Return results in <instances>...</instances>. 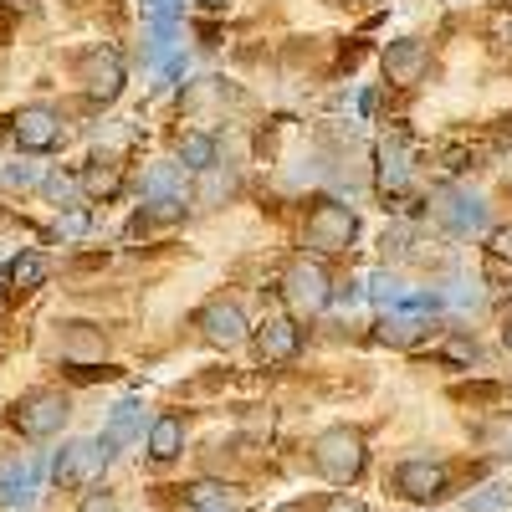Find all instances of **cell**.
Wrapping results in <instances>:
<instances>
[{
    "label": "cell",
    "instance_id": "6da1fadb",
    "mask_svg": "<svg viewBox=\"0 0 512 512\" xmlns=\"http://www.w3.org/2000/svg\"><path fill=\"white\" fill-rule=\"evenodd\" d=\"M364 461H369L364 436H359V431H349V425H333V431H323V436L313 441V466H318V472H323L328 482H338V487L359 482Z\"/></svg>",
    "mask_w": 512,
    "mask_h": 512
},
{
    "label": "cell",
    "instance_id": "7a4b0ae2",
    "mask_svg": "<svg viewBox=\"0 0 512 512\" xmlns=\"http://www.w3.org/2000/svg\"><path fill=\"white\" fill-rule=\"evenodd\" d=\"M328 272L318 262H292L287 277H282V303L292 308V318H313L328 308Z\"/></svg>",
    "mask_w": 512,
    "mask_h": 512
},
{
    "label": "cell",
    "instance_id": "3957f363",
    "mask_svg": "<svg viewBox=\"0 0 512 512\" xmlns=\"http://www.w3.org/2000/svg\"><path fill=\"white\" fill-rule=\"evenodd\" d=\"M359 221H354V210L349 205H338V200H318L313 205V216H308V246L333 256V251H344L354 241Z\"/></svg>",
    "mask_w": 512,
    "mask_h": 512
},
{
    "label": "cell",
    "instance_id": "277c9868",
    "mask_svg": "<svg viewBox=\"0 0 512 512\" xmlns=\"http://www.w3.org/2000/svg\"><path fill=\"white\" fill-rule=\"evenodd\" d=\"M67 415H72L67 395H57V390H41V395L21 400L11 420H16V431H21V436H31V441H47V436H57L62 425H67Z\"/></svg>",
    "mask_w": 512,
    "mask_h": 512
},
{
    "label": "cell",
    "instance_id": "5b68a950",
    "mask_svg": "<svg viewBox=\"0 0 512 512\" xmlns=\"http://www.w3.org/2000/svg\"><path fill=\"white\" fill-rule=\"evenodd\" d=\"M395 492L410 502H441L451 492V477L441 461H400L395 466Z\"/></svg>",
    "mask_w": 512,
    "mask_h": 512
},
{
    "label": "cell",
    "instance_id": "8992f818",
    "mask_svg": "<svg viewBox=\"0 0 512 512\" xmlns=\"http://www.w3.org/2000/svg\"><path fill=\"white\" fill-rule=\"evenodd\" d=\"M11 139H16L21 149H31V154H47V149H57V139H62V118H57L52 108L31 103V108H21V113L11 118Z\"/></svg>",
    "mask_w": 512,
    "mask_h": 512
},
{
    "label": "cell",
    "instance_id": "52a82bcc",
    "mask_svg": "<svg viewBox=\"0 0 512 512\" xmlns=\"http://www.w3.org/2000/svg\"><path fill=\"white\" fill-rule=\"evenodd\" d=\"M200 328H205V338L216 349H236L246 338V313L236 303H226V297H216L210 308H200Z\"/></svg>",
    "mask_w": 512,
    "mask_h": 512
},
{
    "label": "cell",
    "instance_id": "ba28073f",
    "mask_svg": "<svg viewBox=\"0 0 512 512\" xmlns=\"http://www.w3.org/2000/svg\"><path fill=\"white\" fill-rule=\"evenodd\" d=\"M297 349H303V333H297L292 318H267L256 328V354H262V364H287V359H297Z\"/></svg>",
    "mask_w": 512,
    "mask_h": 512
},
{
    "label": "cell",
    "instance_id": "9c48e42d",
    "mask_svg": "<svg viewBox=\"0 0 512 512\" xmlns=\"http://www.w3.org/2000/svg\"><path fill=\"white\" fill-rule=\"evenodd\" d=\"M103 461H108V451H98V441H77V446H67V451L57 456L52 477H57L62 487H82V482H88Z\"/></svg>",
    "mask_w": 512,
    "mask_h": 512
},
{
    "label": "cell",
    "instance_id": "30bf717a",
    "mask_svg": "<svg viewBox=\"0 0 512 512\" xmlns=\"http://www.w3.org/2000/svg\"><path fill=\"white\" fill-rule=\"evenodd\" d=\"M82 82H88V98L93 103H113L123 93V67L113 52H93L88 67H82Z\"/></svg>",
    "mask_w": 512,
    "mask_h": 512
},
{
    "label": "cell",
    "instance_id": "8fae6325",
    "mask_svg": "<svg viewBox=\"0 0 512 512\" xmlns=\"http://www.w3.org/2000/svg\"><path fill=\"white\" fill-rule=\"evenodd\" d=\"M425 62H431V57H425L420 41H390V47H384V72H390V82H400V88L420 82Z\"/></svg>",
    "mask_w": 512,
    "mask_h": 512
},
{
    "label": "cell",
    "instance_id": "7c38bea8",
    "mask_svg": "<svg viewBox=\"0 0 512 512\" xmlns=\"http://www.w3.org/2000/svg\"><path fill=\"white\" fill-rule=\"evenodd\" d=\"M185 451V420L180 415H159L154 431H149V456L154 461H175Z\"/></svg>",
    "mask_w": 512,
    "mask_h": 512
},
{
    "label": "cell",
    "instance_id": "4fadbf2b",
    "mask_svg": "<svg viewBox=\"0 0 512 512\" xmlns=\"http://www.w3.org/2000/svg\"><path fill=\"white\" fill-rule=\"evenodd\" d=\"M82 195H93V200H113L118 195V185H123V175H118V164L113 159H93L88 169H82Z\"/></svg>",
    "mask_w": 512,
    "mask_h": 512
},
{
    "label": "cell",
    "instance_id": "5bb4252c",
    "mask_svg": "<svg viewBox=\"0 0 512 512\" xmlns=\"http://www.w3.org/2000/svg\"><path fill=\"white\" fill-rule=\"evenodd\" d=\"M180 169H200V175H205V169H216V139H210V134H185L180 139Z\"/></svg>",
    "mask_w": 512,
    "mask_h": 512
},
{
    "label": "cell",
    "instance_id": "9a60e30c",
    "mask_svg": "<svg viewBox=\"0 0 512 512\" xmlns=\"http://www.w3.org/2000/svg\"><path fill=\"white\" fill-rule=\"evenodd\" d=\"M36 477H41V466H21V472H11L6 482H0V502H6V507H26Z\"/></svg>",
    "mask_w": 512,
    "mask_h": 512
},
{
    "label": "cell",
    "instance_id": "2e32d148",
    "mask_svg": "<svg viewBox=\"0 0 512 512\" xmlns=\"http://www.w3.org/2000/svg\"><path fill=\"white\" fill-rule=\"evenodd\" d=\"M41 282H47V256H36V251L16 256V262H11V287L31 292V287H41Z\"/></svg>",
    "mask_w": 512,
    "mask_h": 512
},
{
    "label": "cell",
    "instance_id": "e0dca14e",
    "mask_svg": "<svg viewBox=\"0 0 512 512\" xmlns=\"http://www.w3.org/2000/svg\"><path fill=\"white\" fill-rule=\"evenodd\" d=\"M441 221H446L451 231H461V236H466L472 226H482V205H477V200H466V195H461V200H446Z\"/></svg>",
    "mask_w": 512,
    "mask_h": 512
},
{
    "label": "cell",
    "instance_id": "ac0fdd59",
    "mask_svg": "<svg viewBox=\"0 0 512 512\" xmlns=\"http://www.w3.org/2000/svg\"><path fill=\"white\" fill-rule=\"evenodd\" d=\"M185 497H190V507H195V512H205V507H226V497H231V492H226L221 482H195Z\"/></svg>",
    "mask_w": 512,
    "mask_h": 512
},
{
    "label": "cell",
    "instance_id": "d6986e66",
    "mask_svg": "<svg viewBox=\"0 0 512 512\" xmlns=\"http://www.w3.org/2000/svg\"><path fill=\"white\" fill-rule=\"evenodd\" d=\"M323 512H369L359 497H349V492H333L328 502H323Z\"/></svg>",
    "mask_w": 512,
    "mask_h": 512
},
{
    "label": "cell",
    "instance_id": "ffe728a7",
    "mask_svg": "<svg viewBox=\"0 0 512 512\" xmlns=\"http://www.w3.org/2000/svg\"><path fill=\"white\" fill-rule=\"evenodd\" d=\"M72 190H77V180H72V175H52V180H47V195H52V200H67Z\"/></svg>",
    "mask_w": 512,
    "mask_h": 512
},
{
    "label": "cell",
    "instance_id": "44dd1931",
    "mask_svg": "<svg viewBox=\"0 0 512 512\" xmlns=\"http://www.w3.org/2000/svg\"><path fill=\"white\" fill-rule=\"evenodd\" d=\"M487 246H492V256H512V226L492 231V236H487Z\"/></svg>",
    "mask_w": 512,
    "mask_h": 512
},
{
    "label": "cell",
    "instance_id": "7402d4cb",
    "mask_svg": "<svg viewBox=\"0 0 512 512\" xmlns=\"http://www.w3.org/2000/svg\"><path fill=\"white\" fill-rule=\"evenodd\" d=\"M6 185H36V169L31 164H11L6 169Z\"/></svg>",
    "mask_w": 512,
    "mask_h": 512
},
{
    "label": "cell",
    "instance_id": "603a6c76",
    "mask_svg": "<svg viewBox=\"0 0 512 512\" xmlns=\"http://www.w3.org/2000/svg\"><path fill=\"white\" fill-rule=\"evenodd\" d=\"M492 31H497V36H502V41H512V6H507V11H497V16H492Z\"/></svg>",
    "mask_w": 512,
    "mask_h": 512
},
{
    "label": "cell",
    "instance_id": "cb8c5ba5",
    "mask_svg": "<svg viewBox=\"0 0 512 512\" xmlns=\"http://www.w3.org/2000/svg\"><path fill=\"white\" fill-rule=\"evenodd\" d=\"M88 512H113V502H108V497H103V502H98V497H88Z\"/></svg>",
    "mask_w": 512,
    "mask_h": 512
},
{
    "label": "cell",
    "instance_id": "d4e9b609",
    "mask_svg": "<svg viewBox=\"0 0 512 512\" xmlns=\"http://www.w3.org/2000/svg\"><path fill=\"white\" fill-rule=\"evenodd\" d=\"M200 6H205V11H226V6H231V0H200Z\"/></svg>",
    "mask_w": 512,
    "mask_h": 512
},
{
    "label": "cell",
    "instance_id": "484cf974",
    "mask_svg": "<svg viewBox=\"0 0 512 512\" xmlns=\"http://www.w3.org/2000/svg\"><path fill=\"white\" fill-rule=\"evenodd\" d=\"M502 338H507V349H512V318H507V328H502Z\"/></svg>",
    "mask_w": 512,
    "mask_h": 512
},
{
    "label": "cell",
    "instance_id": "4316f807",
    "mask_svg": "<svg viewBox=\"0 0 512 512\" xmlns=\"http://www.w3.org/2000/svg\"><path fill=\"white\" fill-rule=\"evenodd\" d=\"M205 512H226V507H205Z\"/></svg>",
    "mask_w": 512,
    "mask_h": 512
},
{
    "label": "cell",
    "instance_id": "83f0119b",
    "mask_svg": "<svg viewBox=\"0 0 512 512\" xmlns=\"http://www.w3.org/2000/svg\"><path fill=\"white\" fill-rule=\"evenodd\" d=\"M282 512H292V507H282Z\"/></svg>",
    "mask_w": 512,
    "mask_h": 512
}]
</instances>
